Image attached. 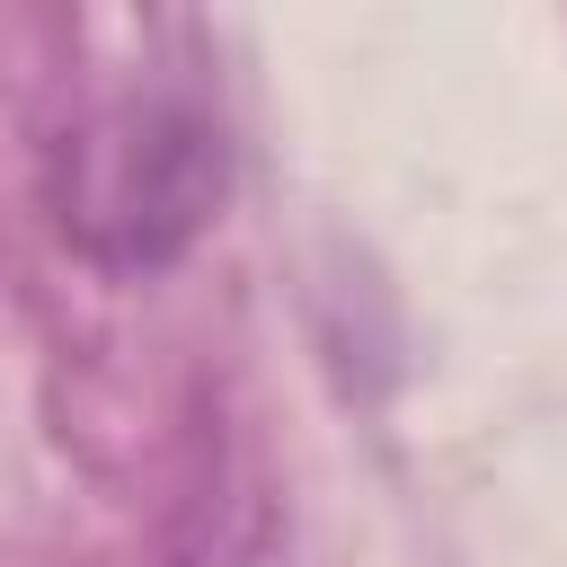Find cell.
<instances>
[{
    "instance_id": "1",
    "label": "cell",
    "mask_w": 567,
    "mask_h": 567,
    "mask_svg": "<svg viewBox=\"0 0 567 567\" xmlns=\"http://www.w3.org/2000/svg\"><path fill=\"white\" fill-rule=\"evenodd\" d=\"M213 186H221V151H204V124L151 106V115H124L106 142H89V177L62 221L80 239H97L106 257L151 266L204 221Z\"/></svg>"
}]
</instances>
